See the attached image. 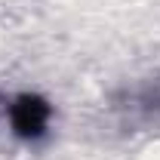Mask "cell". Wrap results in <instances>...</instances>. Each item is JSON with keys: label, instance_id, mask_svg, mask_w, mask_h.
<instances>
[{"label": "cell", "instance_id": "1", "mask_svg": "<svg viewBox=\"0 0 160 160\" xmlns=\"http://www.w3.org/2000/svg\"><path fill=\"white\" fill-rule=\"evenodd\" d=\"M6 120L12 126V136L22 142H37L46 136L49 120H52V108L49 102L34 96V92H22L6 105Z\"/></svg>", "mask_w": 160, "mask_h": 160}]
</instances>
